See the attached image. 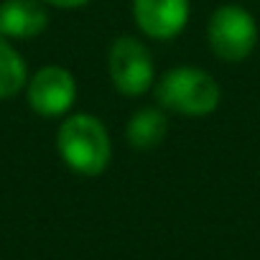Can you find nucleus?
I'll return each instance as SVG.
<instances>
[{
  "label": "nucleus",
  "instance_id": "nucleus-8",
  "mask_svg": "<svg viewBox=\"0 0 260 260\" xmlns=\"http://www.w3.org/2000/svg\"><path fill=\"white\" fill-rule=\"evenodd\" d=\"M169 133V120L158 107H141L130 115L127 127H125V136L127 143L138 148V151H151L156 146L164 143Z\"/></svg>",
  "mask_w": 260,
  "mask_h": 260
},
{
  "label": "nucleus",
  "instance_id": "nucleus-6",
  "mask_svg": "<svg viewBox=\"0 0 260 260\" xmlns=\"http://www.w3.org/2000/svg\"><path fill=\"white\" fill-rule=\"evenodd\" d=\"M189 0H133V21L138 31L156 41L176 39L189 23Z\"/></svg>",
  "mask_w": 260,
  "mask_h": 260
},
{
  "label": "nucleus",
  "instance_id": "nucleus-4",
  "mask_svg": "<svg viewBox=\"0 0 260 260\" xmlns=\"http://www.w3.org/2000/svg\"><path fill=\"white\" fill-rule=\"evenodd\" d=\"M112 87L125 97H141L156 84V64L151 49L138 36H117L107 54Z\"/></svg>",
  "mask_w": 260,
  "mask_h": 260
},
{
  "label": "nucleus",
  "instance_id": "nucleus-9",
  "mask_svg": "<svg viewBox=\"0 0 260 260\" xmlns=\"http://www.w3.org/2000/svg\"><path fill=\"white\" fill-rule=\"evenodd\" d=\"M28 69L18 49L11 44V39L0 36V100L16 97L21 89H26Z\"/></svg>",
  "mask_w": 260,
  "mask_h": 260
},
{
  "label": "nucleus",
  "instance_id": "nucleus-7",
  "mask_svg": "<svg viewBox=\"0 0 260 260\" xmlns=\"http://www.w3.org/2000/svg\"><path fill=\"white\" fill-rule=\"evenodd\" d=\"M49 11L44 0H3L0 3V36L28 41L46 31Z\"/></svg>",
  "mask_w": 260,
  "mask_h": 260
},
{
  "label": "nucleus",
  "instance_id": "nucleus-2",
  "mask_svg": "<svg viewBox=\"0 0 260 260\" xmlns=\"http://www.w3.org/2000/svg\"><path fill=\"white\" fill-rule=\"evenodd\" d=\"M156 97L164 110L186 117H204L219 107L222 87L199 67H174L156 82Z\"/></svg>",
  "mask_w": 260,
  "mask_h": 260
},
{
  "label": "nucleus",
  "instance_id": "nucleus-10",
  "mask_svg": "<svg viewBox=\"0 0 260 260\" xmlns=\"http://www.w3.org/2000/svg\"><path fill=\"white\" fill-rule=\"evenodd\" d=\"M46 6H54V8H64V11H72V8H82L87 6L89 0H44Z\"/></svg>",
  "mask_w": 260,
  "mask_h": 260
},
{
  "label": "nucleus",
  "instance_id": "nucleus-1",
  "mask_svg": "<svg viewBox=\"0 0 260 260\" xmlns=\"http://www.w3.org/2000/svg\"><path fill=\"white\" fill-rule=\"evenodd\" d=\"M56 151L67 169L79 176H100L112 158V141L100 117L89 112L67 115L56 130Z\"/></svg>",
  "mask_w": 260,
  "mask_h": 260
},
{
  "label": "nucleus",
  "instance_id": "nucleus-5",
  "mask_svg": "<svg viewBox=\"0 0 260 260\" xmlns=\"http://www.w3.org/2000/svg\"><path fill=\"white\" fill-rule=\"evenodd\" d=\"M26 100L41 117H61L77 100V79L69 69L49 64L26 82Z\"/></svg>",
  "mask_w": 260,
  "mask_h": 260
},
{
  "label": "nucleus",
  "instance_id": "nucleus-3",
  "mask_svg": "<svg viewBox=\"0 0 260 260\" xmlns=\"http://www.w3.org/2000/svg\"><path fill=\"white\" fill-rule=\"evenodd\" d=\"M257 23L242 6H222L209 16L207 41L217 59L227 64L245 61L257 46Z\"/></svg>",
  "mask_w": 260,
  "mask_h": 260
}]
</instances>
